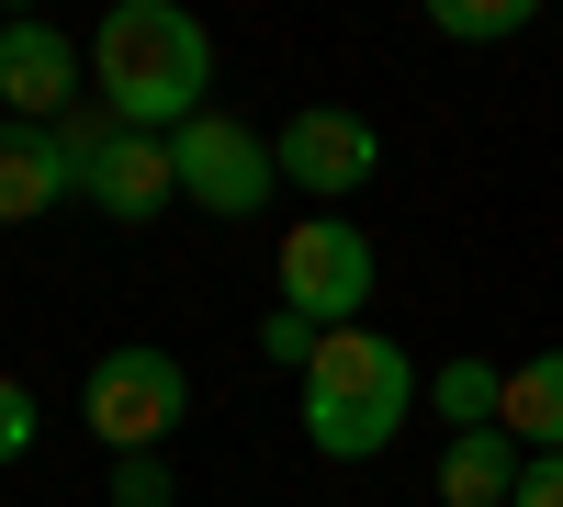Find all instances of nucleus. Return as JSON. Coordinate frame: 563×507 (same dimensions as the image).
Masks as SVG:
<instances>
[{
  "instance_id": "nucleus-1",
  "label": "nucleus",
  "mask_w": 563,
  "mask_h": 507,
  "mask_svg": "<svg viewBox=\"0 0 563 507\" xmlns=\"http://www.w3.org/2000/svg\"><path fill=\"white\" fill-rule=\"evenodd\" d=\"M90 90L124 113V135H180L192 113H214V34L180 0H113L90 34Z\"/></svg>"
},
{
  "instance_id": "nucleus-2",
  "label": "nucleus",
  "mask_w": 563,
  "mask_h": 507,
  "mask_svg": "<svg viewBox=\"0 0 563 507\" xmlns=\"http://www.w3.org/2000/svg\"><path fill=\"white\" fill-rule=\"evenodd\" d=\"M406 406H429V373L406 361V339L339 328L316 350V373H305V440L327 451V463H372V451H395Z\"/></svg>"
},
{
  "instance_id": "nucleus-3",
  "label": "nucleus",
  "mask_w": 563,
  "mask_h": 507,
  "mask_svg": "<svg viewBox=\"0 0 563 507\" xmlns=\"http://www.w3.org/2000/svg\"><path fill=\"white\" fill-rule=\"evenodd\" d=\"M79 418H90V440H102V451H158L180 418H192V373H180L169 350L124 339V350H102V361H90Z\"/></svg>"
},
{
  "instance_id": "nucleus-4",
  "label": "nucleus",
  "mask_w": 563,
  "mask_h": 507,
  "mask_svg": "<svg viewBox=\"0 0 563 507\" xmlns=\"http://www.w3.org/2000/svg\"><path fill=\"white\" fill-rule=\"evenodd\" d=\"M169 158H180V203H203L214 225H249L282 203V158H271V135L238 124V113H192L169 135Z\"/></svg>"
},
{
  "instance_id": "nucleus-5",
  "label": "nucleus",
  "mask_w": 563,
  "mask_h": 507,
  "mask_svg": "<svg viewBox=\"0 0 563 507\" xmlns=\"http://www.w3.org/2000/svg\"><path fill=\"white\" fill-rule=\"evenodd\" d=\"M271 271H282V305H294L305 328H327V339L361 328V305H372V238L350 214H305Z\"/></svg>"
},
{
  "instance_id": "nucleus-6",
  "label": "nucleus",
  "mask_w": 563,
  "mask_h": 507,
  "mask_svg": "<svg viewBox=\"0 0 563 507\" xmlns=\"http://www.w3.org/2000/svg\"><path fill=\"white\" fill-rule=\"evenodd\" d=\"M271 158H282V192H316V214H327V203H350L361 180L384 169V135H372L361 113H339V102H305L271 135Z\"/></svg>"
},
{
  "instance_id": "nucleus-7",
  "label": "nucleus",
  "mask_w": 563,
  "mask_h": 507,
  "mask_svg": "<svg viewBox=\"0 0 563 507\" xmlns=\"http://www.w3.org/2000/svg\"><path fill=\"white\" fill-rule=\"evenodd\" d=\"M0 102H12V124H57L68 102H90L79 45L57 23H12V34H0Z\"/></svg>"
},
{
  "instance_id": "nucleus-8",
  "label": "nucleus",
  "mask_w": 563,
  "mask_h": 507,
  "mask_svg": "<svg viewBox=\"0 0 563 507\" xmlns=\"http://www.w3.org/2000/svg\"><path fill=\"white\" fill-rule=\"evenodd\" d=\"M79 192L102 203L113 225H158V214L180 203V158H169V135H124V147L79 180Z\"/></svg>"
},
{
  "instance_id": "nucleus-9",
  "label": "nucleus",
  "mask_w": 563,
  "mask_h": 507,
  "mask_svg": "<svg viewBox=\"0 0 563 507\" xmlns=\"http://www.w3.org/2000/svg\"><path fill=\"white\" fill-rule=\"evenodd\" d=\"M79 169L57 158V135L45 124H0V225H34L45 203H68Z\"/></svg>"
},
{
  "instance_id": "nucleus-10",
  "label": "nucleus",
  "mask_w": 563,
  "mask_h": 507,
  "mask_svg": "<svg viewBox=\"0 0 563 507\" xmlns=\"http://www.w3.org/2000/svg\"><path fill=\"white\" fill-rule=\"evenodd\" d=\"M519 474H530V451L507 440V429H462V440L440 451V507H507Z\"/></svg>"
},
{
  "instance_id": "nucleus-11",
  "label": "nucleus",
  "mask_w": 563,
  "mask_h": 507,
  "mask_svg": "<svg viewBox=\"0 0 563 507\" xmlns=\"http://www.w3.org/2000/svg\"><path fill=\"white\" fill-rule=\"evenodd\" d=\"M496 429L519 440V451H563V350L507 361V406H496Z\"/></svg>"
},
{
  "instance_id": "nucleus-12",
  "label": "nucleus",
  "mask_w": 563,
  "mask_h": 507,
  "mask_svg": "<svg viewBox=\"0 0 563 507\" xmlns=\"http://www.w3.org/2000/svg\"><path fill=\"white\" fill-rule=\"evenodd\" d=\"M429 406L451 418V440H462V429H496L507 373H496V361H440V373H429Z\"/></svg>"
},
{
  "instance_id": "nucleus-13",
  "label": "nucleus",
  "mask_w": 563,
  "mask_h": 507,
  "mask_svg": "<svg viewBox=\"0 0 563 507\" xmlns=\"http://www.w3.org/2000/svg\"><path fill=\"white\" fill-rule=\"evenodd\" d=\"M429 23H440L451 45H519V34L541 23V0H429Z\"/></svg>"
},
{
  "instance_id": "nucleus-14",
  "label": "nucleus",
  "mask_w": 563,
  "mask_h": 507,
  "mask_svg": "<svg viewBox=\"0 0 563 507\" xmlns=\"http://www.w3.org/2000/svg\"><path fill=\"white\" fill-rule=\"evenodd\" d=\"M45 135H57V158H68V169L90 180V169H102V158L124 147V113L102 102V90H90V102H68V113H57V124H45Z\"/></svg>"
},
{
  "instance_id": "nucleus-15",
  "label": "nucleus",
  "mask_w": 563,
  "mask_h": 507,
  "mask_svg": "<svg viewBox=\"0 0 563 507\" xmlns=\"http://www.w3.org/2000/svg\"><path fill=\"white\" fill-rule=\"evenodd\" d=\"M113 507H169L180 485H169V463H158V451H113V485H102Z\"/></svg>"
},
{
  "instance_id": "nucleus-16",
  "label": "nucleus",
  "mask_w": 563,
  "mask_h": 507,
  "mask_svg": "<svg viewBox=\"0 0 563 507\" xmlns=\"http://www.w3.org/2000/svg\"><path fill=\"white\" fill-rule=\"evenodd\" d=\"M316 350H327V328H305L294 305H271V316H260V361H294V373H316Z\"/></svg>"
},
{
  "instance_id": "nucleus-17",
  "label": "nucleus",
  "mask_w": 563,
  "mask_h": 507,
  "mask_svg": "<svg viewBox=\"0 0 563 507\" xmlns=\"http://www.w3.org/2000/svg\"><path fill=\"white\" fill-rule=\"evenodd\" d=\"M23 451H34V384L0 373V463H23Z\"/></svg>"
},
{
  "instance_id": "nucleus-18",
  "label": "nucleus",
  "mask_w": 563,
  "mask_h": 507,
  "mask_svg": "<svg viewBox=\"0 0 563 507\" xmlns=\"http://www.w3.org/2000/svg\"><path fill=\"white\" fill-rule=\"evenodd\" d=\"M507 507H563V451H530V474H519Z\"/></svg>"
},
{
  "instance_id": "nucleus-19",
  "label": "nucleus",
  "mask_w": 563,
  "mask_h": 507,
  "mask_svg": "<svg viewBox=\"0 0 563 507\" xmlns=\"http://www.w3.org/2000/svg\"><path fill=\"white\" fill-rule=\"evenodd\" d=\"M0 34H12V23H0Z\"/></svg>"
}]
</instances>
